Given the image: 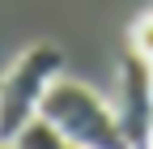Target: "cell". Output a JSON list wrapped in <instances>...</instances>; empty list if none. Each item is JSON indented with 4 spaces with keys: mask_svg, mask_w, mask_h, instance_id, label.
<instances>
[{
    "mask_svg": "<svg viewBox=\"0 0 153 149\" xmlns=\"http://www.w3.org/2000/svg\"><path fill=\"white\" fill-rule=\"evenodd\" d=\"M0 149H22V145H17V141H0Z\"/></svg>",
    "mask_w": 153,
    "mask_h": 149,
    "instance_id": "6",
    "label": "cell"
},
{
    "mask_svg": "<svg viewBox=\"0 0 153 149\" xmlns=\"http://www.w3.org/2000/svg\"><path fill=\"white\" fill-rule=\"evenodd\" d=\"M17 145H22V149H76V145L60 132V128H55L51 119H43V115H38V119H30V124L22 128Z\"/></svg>",
    "mask_w": 153,
    "mask_h": 149,
    "instance_id": "4",
    "label": "cell"
},
{
    "mask_svg": "<svg viewBox=\"0 0 153 149\" xmlns=\"http://www.w3.org/2000/svg\"><path fill=\"white\" fill-rule=\"evenodd\" d=\"M149 85H153V60H149Z\"/></svg>",
    "mask_w": 153,
    "mask_h": 149,
    "instance_id": "7",
    "label": "cell"
},
{
    "mask_svg": "<svg viewBox=\"0 0 153 149\" xmlns=\"http://www.w3.org/2000/svg\"><path fill=\"white\" fill-rule=\"evenodd\" d=\"M55 77H64V51L55 43H34L0 77V141H17L30 119H38Z\"/></svg>",
    "mask_w": 153,
    "mask_h": 149,
    "instance_id": "2",
    "label": "cell"
},
{
    "mask_svg": "<svg viewBox=\"0 0 153 149\" xmlns=\"http://www.w3.org/2000/svg\"><path fill=\"white\" fill-rule=\"evenodd\" d=\"M128 43L136 55H145V60H153V13H140L136 22H132V34H128Z\"/></svg>",
    "mask_w": 153,
    "mask_h": 149,
    "instance_id": "5",
    "label": "cell"
},
{
    "mask_svg": "<svg viewBox=\"0 0 153 149\" xmlns=\"http://www.w3.org/2000/svg\"><path fill=\"white\" fill-rule=\"evenodd\" d=\"M132 149H153V85H149V60L128 51L119 60V102H115Z\"/></svg>",
    "mask_w": 153,
    "mask_h": 149,
    "instance_id": "3",
    "label": "cell"
},
{
    "mask_svg": "<svg viewBox=\"0 0 153 149\" xmlns=\"http://www.w3.org/2000/svg\"><path fill=\"white\" fill-rule=\"evenodd\" d=\"M43 119H51L76 149H132L119 115L72 77H55L43 98Z\"/></svg>",
    "mask_w": 153,
    "mask_h": 149,
    "instance_id": "1",
    "label": "cell"
}]
</instances>
